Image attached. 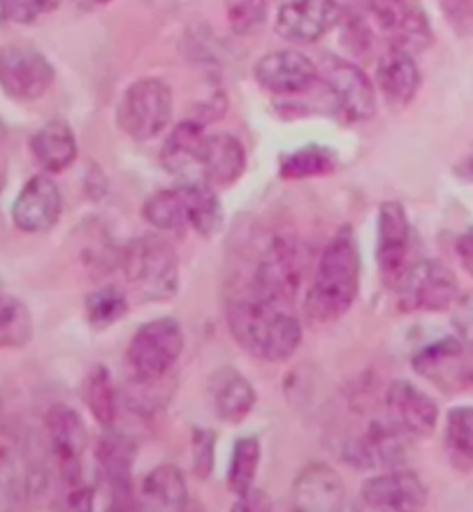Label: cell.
<instances>
[{
    "label": "cell",
    "instance_id": "obj_1",
    "mask_svg": "<svg viewBox=\"0 0 473 512\" xmlns=\"http://www.w3.org/2000/svg\"><path fill=\"white\" fill-rule=\"evenodd\" d=\"M228 329L246 353L263 362H286L302 343V323L290 304L253 290L228 302Z\"/></svg>",
    "mask_w": 473,
    "mask_h": 512
},
{
    "label": "cell",
    "instance_id": "obj_2",
    "mask_svg": "<svg viewBox=\"0 0 473 512\" xmlns=\"http://www.w3.org/2000/svg\"><path fill=\"white\" fill-rule=\"evenodd\" d=\"M360 292V246L351 225H341L320 253L304 313L316 323H334L351 311Z\"/></svg>",
    "mask_w": 473,
    "mask_h": 512
},
{
    "label": "cell",
    "instance_id": "obj_3",
    "mask_svg": "<svg viewBox=\"0 0 473 512\" xmlns=\"http://www.w3.org/2000/svg\"><path fill=\"white\" fill-rule=\"evenodd\" d=\"M144 221L163 232H198L211 239L223 228V207L209 184H181L158 190L142 207Z\"/></svg>",
    "mask_w": 473,
    "mask_h": 512
},
{
    "label": "cell",
    "instance_id": "obj_4",
    "mask_svg": "<svg viewBox=\"0 0 473 512\" xmlns=\"http://www.w3.org/2000/svg\"><path fill=\"white\" fill-rule=\"evenodd\" d=\"M121 272L137 295L147 302H165L179 290V258L170 241L142 234L123 246Z\"/></svg>",
    "mask_w": 473,
    "mask_h": 512
},
{
    "label": "cell",
    "instance_id": "obj_5",
    "mask_svg": "<svg viewBox=\"0 0 473 512\" xmlns=\"http://www.w3.org/2000/svg\"><path fill=\"white\" fill-rule=\"evenodd\" d=\"M172 121V89L158 77L137 79L123 91L116 123L137 142L154 140Z\"/></svg>",
    "mask_w": 473,
    "mask_h": 512
},
{
    "label": "cell",
    "instance_id": "obj_6",
    "mask_svg": "<svg viewBox=\"0 0 473 512\" xmlns=\"http://www.w3.org/2000/svg\"><path fill=\"white\" fill-rule=\"evenodd\" d=\"M184 329L177 318H156L137 329L128 346V367L140 383L163 380L184 353Z\"/></svg>",
    "mask_w": 473,
    "mask_h": 512
},
{
    "label": "cell",
    "instance_id": "obj_7",
    "mask_svg": "<svg viewBox=\"0 0 473 512\" xmlns=\"http://www.w3.org/2000/svg\"><path fill=\"white\" fill-rule=\"evenodd\" d=\"M395 290L399 292V309L404 313L450 311L460 299L457 276L439 260H422L411 265Z\"/></svg>",
    "mask_w": 473,
    "mask_h": 512
},
{
    "label": "cell",
    "instance_id": "obj_8",
    "mask_svg": "<svg viewBox=\"0 0 473 512\" xmlns=\"http://www.w3.org/2000/svg\"><path fill=\"white\" fill-rule=\"evenodd\" d=\"M304 265L307 260L295 239L274 237L267 244L265 253L260 255L249 290L276 299V302L293 304L304 279Z\"/></svg>",
    "mask_w": 473,
    "mask_h": 512
},
{
    "label": "cell",
    "instance_id": "obj_9",
    "mask_svg": "<svg viewBox=\"0 0 473 512\" xmlns=\"http://www.w3.org/2000/svg\"><path fill=\"white\" fill-rule=\"evenodd\" d=\"M45 429L65 489L84 485V455L89 448V431L84 427L82 415L75 408L56 404L45 415Z\"/></svg>",
    "mask_w": 473,
    "mask_h": 512
},
{
    "label": "cell",
    "instance_id": "obj_10",
    "mask_svg": "<svg viewBox=\"0 0 473 512\" xmlns=\"http://www.w3.org/2000/svg\"><path fill=\"white\" fill-rule=\"evenodd\" d=\"M327 91L334 100V112L344 123L369 121L376 112L374 84L369 82L365 70L344 58L327 56L323 68L318 70Z\"/></svg>",
    "mask_w": 473,
    "mask_h": 512
},
{
    "label": "cell",
    "instance_id": "obj_11",
    "mask_svg": "<svg viewBox=\"0 0 473 512\" xmlns=\"http://www.w3.org/2000/svg\"><path fill=\"white\" fill-rule=\"evenodd\" d=\"M367 12L390 47L418 54L432 45V26L420 0H367Z\"/></svg>",
    "mask_w": 473,
    "mask_h": 512
},
{
    "label": "cell",
    "instance_id": "obj_12",
    "mask_svg": "<svg viewBox=\"0 0 473 512\" xmlns=\"http://www.w3.org/2000/svg\"><path fill=\"white\" fill-rule=\"evenodd\" d=\"M56 79L54 65L40 49L31 45H10L0 49V89L12 100H40Z\"/></svg>",
    "mask_w": 473,
    "mask_h": 512
},
{
    "label": "cell",
    "instance_id": "obj_13",
    "mask_svg": "<svg viewBox=\"0 0 473 512\" xmlns=\"http://www.w3.org/2000/svg\"><path fill=\"white\" fill-rule=\"evenodd\" d=\"M413 438L390 420H374L344 448V462L367 471H390L409 462Z\"/></svg>",
    "mask_w": 473,
    "mask_h": 512
},
{
    "label": "cell",
    "instance_id": "obj_14",
    "mask_svg": "<svg viewBox=\"0 0 473 512\" xmlns=\"http://www.w3.org/2000/svg\"><path fill=\"white\" fill-rule=\"evenodd\" d=\"M413 369L446 394H460L473 387V353L457 336H446L422 348L413 357Z\"/></svg>",
    "mask_w": 473,
    "mask_h": 512
},
{
    "label": "cell",
    "instance_id": "obj_15",
    "mask_svg": "<svg viewBox=\"0 0 473 512\" xmlns=\"http://www.w3.org/2000/svg\"><path fill=\"white\" fill-rule=\"evenodd\" d=\"M137 443L123 431L105 429L96 448V464L109 487V510H135L137 496L133 487V466Z\"/></svg>",
    "mask_w": 473,
    "mask_h": 512
},
{
    "label": "cell",
    "instance_id": "obj_16",
    "mask_svg": "<svg viewBox=\"0 0 473 512\" xmlns=\"http://www.w3.org/2000/svg\"><path fill=\"white\" fill-rule=\"evenodd\" d=\"M413 232L409 216L399 202H383L376 216V265L381 279L397 288L409 272Z\"/></svg>",
    "mask_w": 473,
    "mask_h": 512
},
{
    "label": "cell",
    "instance_id": "obj_17",
    "mask_svg": "<svg viewBox=\"0 0 473 512\" xmlns=\"http://www.w3.org/2000/svg\"><path fill=\"white\" fill-rule=\"evenodd\" d=\"M360 499L369 510L413 512L427 508L429 494L418 473L406 471V468H390L362 485Z\"/></svg>",
    "mask_w": 473,
    "mask_h": 512
},
{
    "label": "cell",
    "instance_id": "obj_18",
    "mask_svg": "<svg viewBox=\"0 0 473 512\" xmlns=\"http://www.w3.org/2000/svg\"><path fill=\"white\" fill-rule=\"evenodd\" d=\"M341 19L337 0H288L276 12V33L297 45H314Z\"/></svg>",
    "mask_w": 473,
    "mask_h": 512
},
{
    "label": "cell",
    "instance_id": "obj_19",
    "mask_svg": "<svg viewBox=\"0 0 473 512\" xmlns=\"http://www.w3.org/2000/svg\"><path fill=\"white\" fill-rule=\"evenodd\" d=\"M63 211L61 190L47 174L28 179L12 204V221L21 232H49Z\"/></svg>",
    "mask_w": 473,
    "mask_h": 512
},
{
    "label": "cell",
    "instance_id": "obj_20",
    "mask_svg": "<svg viewBox=\"0 0 473 512\" xmlns=\"http://www.w3.org/2000/svg\"><path fill=\"white\" fill-rule=\"evenodd\" d=\"M388 420L411 438H429L439 424V406L409 380H395L385 394Z\"/></svg>",
    "mask_w": 473,
    "mask_h": 512
},
{
    "label": "cell",
    "instance_id": "obj_21",
    "mask_svg": "<svg viewBox=\"0 0 473 512\" xmlns=\"http://www.w3.org/2000/svg\"><path fill=\"white\" fill-rule=\"evenodd\" d=\"M258 84L274 95H293L307 91L318 79V65L302 51L281 49L272 51L256 63Z\"/></svg>",
    "mask_w": 473,
    "mask_h": 512
},
{
    "label": "cell",
    "instance_id": "obj_22",
    "mask_svg": "<svg viewBox=\"0 0 473 512\" xmlns=\"http://www.w3.org/2000/svg\"><path fill=\"white\" fill-rule=\"evenodd\" d=\"M346 499L344 480L325 464L304 466L293 482V508L302 512L341 510Z\"/></svg>",
    "mask_w": 473,
    "mask_h": 512
},
{
    "label": "cell",
    "instance_id": "obj_23",
    "mask_svg": "<svg viewBox=\"0 0 473 512\" xmlns=\"http://www.w3.org/2000/svg\"><path fill=\"white\" fill-rule=\"evenodd\" d=\"M207 392L216 418L225 424L244 422L258 399L256 387L249 383V378L232 367L211 373Z\"/></svg>",
    "mask_w": 473,
    "mask_h": 512
},
{
    "label": "cell",
    "instance_id": "obj_24",
    "mask_svg": "<svg viewBox=\"0 0 473 512\" xmlns=\"http://www.w3.org/2000/svg\"><path fill=\"white\" fill-rule=\"evenodd\" d=\"M246 172V149L239 137L232 133L207 135L205 156H202L200 174L211 188H228L237 184Z\"/></svg>",
    "mask_w": 473,
    "mask_h": 512
},
{
    "label": "cell",
    "instance_id": "obj_25",
    "mask_svg": "<svg viewBox=\"0 0 473 512\" xmlns=\"http://www.w3.org/2000/svg\"><path fill=\"white\" fill-rule=\"evenodd\" d=\"M420 68L411 51L390 47L376 65V84L388 102L397 107L409 105L420 89Z\"/></svg>",
    "mask_w": 473,
    "mask_h": 512
},
{
    "label": "cell",
    "instance_id": "obj_26",
    "mask_svg": "<svg viewBox=\"0 0 473 512\" xmlns=\"http://www.w3.org/2000/svg\"><path fill=\"white\" fill-rule=\"evenodd\" d=\"M207 126L186 119L167 135V140L160 149V163L170 174H191L202 167V156H205L207 144Z\"/></svg>",
    "mask_w": 473,
    "mask_h": 512
},
{
    "label": "cell",
    "instance_id": "obj_27",
    "mask_svg": "<svg viewBox=\"0 0 473 512\" xmlns=\"http://www.w3.org/2000/svg\"><path fill=\"white\" fill-rule=\"evenodd\" d=\"M77 140L72 128L63 119H54L42 126L31 140V153L38 165L49 174H61L77 160Z\"/></svg>",
    "mask_w": 473,
    "mask_h": 512
},
{
    "label": "cell",
    "instance_id": "obj_28",
    "mask_svg": "<svg viewBox=\"0 0 473 512\" xmlns=\"http://www.w3.org/2000/svg\"><path fill=\"white\" fill-rule=\"evenodd\" d=\"M140 494L144 503L156 510H186L188 506V487L184 473L172 464H160L154 471L147 473L142 480Z\"/></svg>",
    "mask_w": 473,
    "mask_h": 512
},
{
    "label": "cell",
    "instance_id": "obj_29",
    "mask_svg": "<svg viewBox=\"0 0 473 512\" xmlns=\"http://www.w3.org/2000/svg\"><path fill=\"white\" fill-rule=\"evenodd\" d=\"M339 167L337 151L323 144H307L300 149L281 153L279 158V174L281 179L302 181V179H318L334 174Z\"/></svg>",
    "mask_w": 473,
    "mask_h": 512
},
{
    "label": "cell",
    "instance_id": "obj_30",
    "mask_svg": "<svg viewBox=\"0 0 473 512\" xmlns=\"http://www.w3.org/2000/svg\"><path fill=\"white\" fill-rule=\"evenodd\" d=\"M82 397L86 408H89L100 427H116V418H119V392L114 387L112 373L105 367H100V364L93 367L84 378Z\"/></svg>",
    "mask_w": 473,
    "mask_h": 512
},
{
    "label": "cell",
    "instance_id": "obj_31",
    "mask_svg": "<svg viewBox=\"0 0 473 512\" xmlns=\"http://www.w3.org/2000/svg\"><path fill=\"white\" fill-rule=\"evenodd\" d=\"M443 445H446V457L455 471H473V406H457L448 413Z\"/></svg>",
    "mask_w": 473,
    "mask_h": 512
},
{
    "label": "cell",
    "instance_id": "obj_32",
    "mask_svg": "<svg viewBox=\"0 0 473 512\" xmlns=\"http://www.w3.org/2000/svg\"><path fill=\"white\" fill-rule=\"evenodd\" d=\"M260 455H263V450H260V441L256 436H242L235 441L228 468V489L237 499H242V496H246L253 489L260 466Z\"/></svg>",
    "mask_w": 473,
    "mask_h": 512
},
{
    "label": "cell",
    "instance_id": "obj_33",
    "mask_svg": "<svg viewBox=\"0 0 473 512\" xmlns=\"http://www.w3.org/2000/svg\"><path fill=\"white\" fill-rule=\"evenodd\" d=\"M128 313V299L119 288H100L86 297L84 316L93 329H107Z\"/></svg>",
    "mask_w": 473,
    "mask_h": 512
},
{
    "label": "cell",
    "instance_id": "obj_34",
    "mask_svg": "<svg viewBox=\"0 0 473 512\" xmlns=\"http://www.w3.org/2000/svg\"><path fill=\"white\" fill-rule=\"evenodd\" d=\"M33 339V318L28 306L14 297L3 316H0V350L21 348Z\"/></svg>",
    "mask_w": 473,
    "mask_h": 512
},
{
    "label": "cell",
    "instance_id": "obj_35",
    "mask_svg": "<svg viewBox=\"0 0 473 512\" xmlns=\"http://www.w3.org/2000/svg\"><path fill=\"white\" fill-rule=\"evenodd\" d=\"M230 28L237 35H253L267 21V0H225Z\"/></svg>",
    "mask_w": 473,
    "mask_h": 512
},
{
    "label": "cell",
    "instance_id": "obj_36",
    "mask_svg": "<svg viewBox=\"0 0 473 512\" xmlns=\"http://www.w3.org/2000/svg\"><path fill=\"white\" fill-rule=\"evenodd\" d=\"M5 5V17L14 24L31 26L35 21H40L47 14L58 10L61 0H3Z\"/></svg>",
    "mask_w": 473,
    "mask_h": 512
},
{
    "label": "cell",
    "instance_id": "obj_37",
    "mask_svg": "<svg viewBox=\"0 0 473 512\" xmlns=\"http://www.w3.org/2000/svg\"><path fill=\"white\" fill-rule=\"evenodd\" d=\"M216 434L211 429H193V471L200 480H207L214 471Z\"/></svg>",
    "mask_w": 473,
    "mask_h": 512
},
{
    "label": "cell",
    "instance_id": "obj_38",
    "mask_svg": "<svg viewBox=\"0 0 473 512\" xmlns=\"http://www.w3.org/2000/svg\"><path fill=\"white\" fill-rule=\"evenodd\" d=\"M453 327L464 346L473 353V290L467 295H460L453 309Z\"/></svg>",
    "mask_w": 473,
    "mask_h": 512
},
{
    "label": "cell",
    "instance_id": "obj_39",
    "mask_svg": "<svg viewBox=\"0 0 473 512\" xmlns=\"http://www.w3.org/2000/svg\"><path fill=\"white\" fill-rule=\"evenodd\" d=\"M446 19L460 33H467L473 26V0H439Z\"/></svg>",
    "mask_w": 473,
    "mask_h": 512
},
{
    "label": "cell",
    "instance_id": "obj_40",
    "mask_svg": "<svg viewBox=\"0 0 473 512\" xmlns=\"http://www.w3.org/2000/svg\"><path fill=\"white\" fill-rule=\"evenodd\" d=\"M455 251H457V258H460L462 269L473 279V225L460 234V239H457L455 244Z\"/></svg>",
    "mask_w": 473,
    "mask_h": 512
},
{
    "label": "cell",
    "instance_id": "obj_41",
    "mask_svg": "<svg viewBox=\"0 0 473 512\" xmlns=\"http://www.w3.org/2000/svg\"><path fill=\"white\" fill-rule=\"evenodd\" d=\"M75 3L82 7V10H96V7L109 5V3H112V0H75Z\"/></svg>",
    "mask_w": 473,
    "mask_h": 512
},
{
    "label": "cell",
    "instance_id": "obj_42",
    "mask_svg": "<svg viewBox=\"0 0 473 512\" xmlns=\"http://www.w3.org/2000/svg\"><path fill=\"white\" fill-rule=\"evenodd\" d=\"M12 302H14V297L7 295V292L3 290V285H0V316H3V313L10 309Z\"/></svg>",
    "mask_w": 473,
    "mask_h": 512
},
{
    "label": "cell",
    "instance_id": "obj_43",
    "mask_svg": "<svg viewBox=\"0 0 473 512\" xmlns=\"http://www.w3.org/2000/svg\"><path fill=\"white\" fill-rule=\"evenodd\" d=\"M464 174H467V177L473 181V158L469 160V163H467V167H464Z\"/></svg>",
    "mask_w": 473,
    "mask_h": 512
},
{
    "label": "cell",
    "instance_id": "obj_44",
    "mask_svg": "<svg viewBox=\"0 0 473 512\" xmlns=\"http://www.w3.org/2000/svg\"><path fill=\"white\" fill-rule=\"evenodd\" d=\"M7 21V17H5V5H3V0H0V24H5Z\"/></svg>",
    "mask_w": 473,
    "mask_h": 512
},
{
    "label": "cell",
    "instance_id": "obj_45",
    "mask_svg": "<svg viewBox=\"0 0 473 512\" xmlns=\"http://www.w3.org/2000/svg\"><path fill=\"white\" fill-rule=\"evenodd\" d=\"M5 137V126H3V121H0V140H3Z\"/></svg>",
    "mask_w": 473,
    "mask_h": 512
},
{
    "label": "cell",
    "instance_id": "obj_46",
    "mask_svg": "<svg viewBox=\"0 0 473 512\" xmlns=\"http://www.w3.org/2000/svg\"><path fill=\"white\" fill-rule=\"evenodd\" d=\"M0 190H3V181H0Z\"/></svg>",
    "mask_w": 473,
    "mask_h": 512
}]
</instances>
